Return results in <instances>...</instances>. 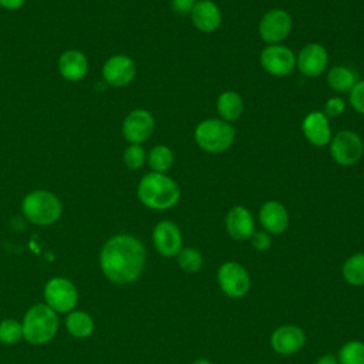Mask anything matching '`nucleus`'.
Wrapping results in <instances>:
<instances>
[{
    "label": "nucleus",
    "instance_id": "21",
    "mask_svg": "<svg viewBox=\"0 0 364 364\" xmlns=\"http://www.w3.org/2000/svg\"><path fill=\"white\" fill-rule=\"evenodd\" d=\"M216 108L220 115V119H223L226 122H235L242 117V114L245 111V102L239 92L223 91L218 97Z\"/></svg>",
    "mask_w": 364,
    "mask_h": 364
},
{
    "label": "nucleus",
    "instance_id": "20",
    "mask_svg": "<svg viewBox=\"0 0 364 364\" xmlns=\"http://www.w3.org/2000/svg\"><path fill=\"white\" fill-rule=\"evenodd\" d=\"M60 75L71 82L82 80L88 73V58L80 50H65L57 63Z\"/></svg>",
    "mask_w": 364,
    "mask_h": 364
},
{
    "label": "nucleus",
    "instance_id": "4",
    "mask_svg": "<svg viewBox=\"0 0 364 364\" xmlns=\"http://www.w3.org/2000/svg\"><path fill=\"white\" fill-rule=\"evenodd\" d=\"M21 212L24 218L37 226H50L55 223L61 213L63 205L57 195L50 191H31L23 198Z\"/></svg>",
    "mask_w": 364,
    "mask_h": 364
},
{
    "label": "nucleus",
    "instance_id": "25",
    "mask_svg": "<svg viewBox=\"0 0 364 364\" xmlns=\"http://www.w3.org/2000/svg\"><path fill=\"white\" fill-rule=\"evenodd\" d=\"M343 277L351 286L364 284V253H355L344 262Z\"/></svg>",
    "mask_w": 364,
    "mask_h": 364
},
{
    "label": "nucleus",
    "instance_id": "19",
    "mask_svg": "<svg viewBox=\"0 0 364 364\" xmlns=\"http://www.w3.org/2000/svg\"><path fill=\"white\" fill-rule=\"evenodd\" d=\"M304 341V331L297 326H282L276 328L270 337L273 350L283 355L297 353L303 347Z\"/></svg>",
    "mask_w": 364,
    "mask_h": 364
},
{
    "label": "nucleus",
    "instance_id": "14",
    "mask_svg": "<svg viewBox=\"0 0 364 364\" xmlns=\"http://www.w3.org/2000/svg\"><path fill=\"white\" fill-rule=\"evenodd\" d=\"M152 242L159 255L172 257L182 249V233L173 222L161 220L152 230Z\"/></svg>",
    "mask_w": 364,
    "mask_h": 364
},
{
    "label": "nucleus",
    "instance_id": "32",
    "mask_svg": "<svg viewBox=\"0 0 364 364\" xmlns=\"http://www.w3.org/2000/svg\"><path fill=\"white\" fill-rule=\"evenodd\" d=\"M250 242H252V246L259 250V252H264L270 247L272 245V237L267 232L264 230H259V232H255L250 237Z\"/></svg>",
    "mask_w": 364,
    "mask_h": 364
},
{
    "label": "nucleus",
    "instance_id": "9",
    "mask_svg": "<svg viewBox=\"0 0 364 364\" xmlns=\"http://www.w3.org/2000/svg\"><path fill=\"white\" fill-rule=\"evenodd\" d=\"M260 64L270 75L286 77L296 68V55L283 44H267L260 53Z\"/></svg>",
    "mask_w": 364,
    "mask_h": 364
},
{
    "label": "nucleus",
    "instance_id": "33",
    "mask_svg": "<svg viewBox=\"0 0 364 364\" xmlns=\"http://www.w3.org/2000/svg\"><path fill=\"white\" fill-rule=\"evenodd\" d=\"M196 0H171V7L176 14H191Z\"/></svg>",
    "mask_w": 364,
    "mask_h": 364
},
{
    "label": "nucleus",
    "instance_id": "13",
    "mask_svg": "<svg viewBox=\"0 0 364 364\" xmlns=\"http://www.w3.org/2000/svg\"><path fill=\"white\" fill-rule=\"evenodd\" d=\"M328 64V54L324 46L318 43L306 44L296 57V67L309 78L320 77Z\"/></svg>",
    "mask_w": 364,
    "mask_h": 364
},
{
    "label": "nucleus",
    "instance_id": "35",
    "mask_svg": "<svg viewBox=\"0 0 364 364\" xmlns=\"http://www.w3.org/2000/svg\"><path fill=\"white\" fill-rule=\"evenodd\" d=\"M316 364H338V360L333 354H324L316 361Z\"/></svg>",
    "mask_w": 364,
    "mask_h": 364
},
{
    "label": "nucleus",
    "instance_id": "27",
    "mask_svg": "<svg viewBox=\"0 0 364 364\" xmlns=\"http://www.w3.org/2000/svg\"><path fill=\"white\" fill-rule=\"evenodd\" d=\"M338 364H364V343L347 341L338 351Z\"/></svg>",
    "mask_w": 364,
    "mask_h": 364
},
{
    "label": "nucleus",
    "instance_id": "10",
    "mask_svg": "<svg viewBox=\"0 0 364 364\" xmlns=\"http://www.w3.org/2000/svg\"><path fill=\"white\" fill-rule=\"evenodd\" d=\"M218 283L222 291L232 299L243 297L250 289L249 273L236 262H226L219 267Z\"/></svg>",
    "mask_w": 364,
    "mask_h": 364
},
{
    "label": "nucleus",
    "instance_id": "8",
    "mask_svg": "<svg viewBox=\"0 0 364 364\" xmlns=\"http://www.w3.org/2000/svg\"><path fill=\"white\" fill-rule=\"evenodd\" d=\"M293 28L291 16L283 9H272L259 21V36L267 44H282Z\"/></svg>",
    "mask_w": 364,
    "mask_h": 364
},
{
    "label": "nucleus",
    "instance_id": "11",
    "mask_svg": "<svg viewBox=\"0 0 364 364\" xmlns=\"http://www.w3.org/2000/svg\"><path fill=\"white\" fill-rule=\"evenodd\" d=\"M121 129L127 142L141 145L152 136L155 131V118L148 109L136 108L125 117Z\"/></svg>",
    "mask_w": 364,
    "mask_h": 364
},
{
    "label": "nucleus",
    "instance_id": "28",
    "mask_svg": "<svg viewBox=\"0 0 364 364\" xmlns=\"http://www.w3.org/2000/svg\"><path fill=\"white\" fill-rule=\"evenodd\" d=\"M176 257L179 267L186 273H196L203 264L202 255L193 247H182Z\"/></svg>",
    "mask_w": 364,
    "mask_h": 364
},
{
    "label": "nucleus",
    "instance_id": "36",
    "mask_svg": "<svg viewBox=\"0 0 364 364\" xmlns=\"http://www.w3.org/2000/svg\"><path fill=\"white\" fill-rule=\"evenodd\" d=\"M192 364H210V361H208L206 358H199V360H195Z\"/></svg>",
    "mask_w": 364,
    "mask_h": 364
},
{
    "label": "nucleus",
    "instance_id": "3",
    "mask_svg": "<svg viewBox=\"0 0 364 364\" xmlns=\"http://www.w3.org/2000/svg\"><path fill=\"white\" fill-rule=\"evenodd\" d=\"M23 338L33 346H43L51 341L58 331V316L46 303L31 306L21 321Z\"/></svg>",
    "mask_w": 364,
    "mask_h": 364
},
{
    "label": "nucleus",
    "instance_id": "34",
    "mask_svg": "<svg viewBox=\"0 0 364 364\" xmlns=\"http://www.w3.org/2000/svg\"><path fill=\"white\" fill-rule=\"evenodd\" d=\"M26 0H0V6L6 10H18L23 7Z\"/></svg>",
    "mask_w": 364,
    "mask_h": 364
},
{
    "label": "nucleus",
    "instance_id": "16",
    "mask_svg": "<svg viewBox=\"0 0 364 364\" xmlns=\"http://www.w3.org/2000/svg\"><path fill=\"white\" fill-rule=\"evenodd\" d=\"M259 220L269 235H280L289 228V212L286 206L277 200H267L260 206Z\"/></svg>",
    "mask_w": 364,
    "mask_h": 364
},
{
    "label": "nucleus",
    "instance_id": "5",
    "mask_svg": "<svg viewBox=\"0 0 364 364\" xmlns=\"http://www.w3.org/2000/svg\"><path fill=\"white\" fill-rule=\"evenodd\" d=\"M196 145L209 154H222L235 142V128L220 118H208L199 122L193 132Z\"/></svg>",
    "mask_w": 364,
    "mask_h": 364
},
{
    "label": "nucleus",
    "instance_id": "17",
    "mask_svg": "<svg viewBox=\"0 0 364 364\" xmlns=\"http://www.w3.org/2000/svg\"><path fill=\"white\" fill-rule=\"evenodd\" d=\"M189 16L195 28L202 33H213L222 24V11L212 0L196 1Z\"/></svg>",
    "mask_w": 364,
    "mask_h": 364
},
{
    "label": "nucleus",
    "instance_id": "2",
    "mask_svg": "<svg viewBox=\"0 0 364 364\" xmlns=\"http://www.w3.org/2000/svg\"><path fill=\"white\" fill-rule=\"evenodd\" d=\"M136 195L139 202L152 210H166L175 206L181 198V188L166 173L149 172L138 183Z\"/></svg>",
    "mask_w": 364,
    "mask_h": 364
},
{
    "label": "nucleus",
    "instance_id": "23",
    "mask_svg": "<svg viewBox=\"0 0 364 364\" xmlns=\"http://www.w3.org/2000/svg\"><path fill=\"white\" fill-rule=\"evenodd\" d=\"M357 81L355 71L346 65H336L327 74V84L336 92H350Z\"/></svg>",
    "mask_w": 364,
    "mask_h": 364
},
{
    "label": "nucleus",
    "instance_id": "1",
    "mask_svg": "<svg viewBox=\"0 0 364 364\" xmlns=\"http://www.w3.org/2000/svg\"><path fill=\"white\" fill-rule=\"evenodd\" d=\"M146 250L142 242L128 233L109 237L100 252V267L104 276L115 284L135 282L145 266Z\"/></svg>",
    "mask_w": 364,
    "mask_h": 364
},
{
    "label": "nucleus",
    "instance_id": "18",
    "mask_svg": "<svg viewBox=\"0 0 364 364\" xmlns=\"http://www.w3.org/2000/svg\"><path fill=\"white\" fill-rule=\"evenodd\" d=\"M226 230L235 240L250 239L255 233V219L250 210L245 206H233L226 215Z\"/></svg>",
    "mask_w": 364,
    "mask_h": 364
},
{
    "label": "nucleus",
    "instance_id": "29",
    "mask_svg": "<svg viewBox=\"0 0 364 364\" xmlns=\"http://www.w3.org/2000/svg\"><path fill=\"white\" fill-rule=\"evenodd\" d=\"M122 159H124V164L128 169H132V171H136V169H141L146 161V152L145 149L142 148V145H138V144H129L124 154H122Z\"/></svg>",
    "mask_w": 364,
    "mask_h": 364
},
{
    "label": "nucleus",
    "instance_id": "31",
    "mask_svg": "<svg viewBox=\"0 0 364 364\" xmlns=\"http://www.w3.org/2000/svg\"><path fill=\"white\" fill-rule=\"evenodd\" d=\"M346 109V101L341 97H331L324 104V115L327 118H337Z\"/></svg>",
    "mask_w": 364,
    "mask_h": 364
},
{
    "label": "nucleus",
    "instance_id": "7",
    "mask_svg": "<svg viewBox=\"0 0 364 364\" xmlns=\"http://www.w3.org/2000/svg\"><path fill=\"white\" fill-rule=\"evenodd\" d=\"M44 303L57 314L70 313L78 303V290L71 280L53 277L44 286Z\"/></svg>",
    "mask_w": 364,
    "mask_h": 364
},
{
    "label": "nucleus",
    "instance_id": "30",
    "mask_svg": "<svg viewBox=\"0 0 364 364\" xmlns=\"http://www.w3.org/2000/svg\"><path fill=\"white\" fill-rule=\"evenodd\" d=\"M350 105L358 114L364 115V80L355 82V85L350 90Z\"/></svg>",
    "mask_w": 364,
    "mask_h": 364
},
{
    "label": "nucleus",
    "instance_id": "24",
    "mask_svg": "<svg viewBox=\"0 0 364 364\" xmlns=\"http://www.w3.org/2000/svg\"><path fill=\"white\" fill-rule=\"evenodd\" d=\"M146 161L152 172H159V173H166L175 161L173 152L169 146L166 145H155L146 155Z\"/></svg>",
    "mask_w": 364,
    "mask_h": 364
},
{
    "label": "nucleus",
    "instance_id": "15",
    "mask_svg": "<svg viewBox=\"0 0 364 364\" xmlns=\"http://www.w3.org/2000/svg\"><path fill=\"white\" fill-rule=\"evenodd\" d=\"M301 131L306 139L311 145L318 148L328 145L333 138L328 118L324 115L323 111L309 112L301 122Z\"/></svg>",
    "mask_w": 364,
    "mask_h": 364
},
{
    "label": "nucleus",
    "instance_id": "6",
    "mask_svg": "<svg viewBox=\"0 0 364 364\" xmlns=\"http://www.w3.org/2000/svg\"><path fill=\"white\" fill-rule=\"evenodd\" d=\"M328 146L331 159L340 166L355 165L364 154V144L361 136L350 129L336 132Z\"/></svg>",
    "mask_w": 364,
    "mask_h": 364
},
{
    "label": "nucleus",
    "instance_id": "22",
    "mask_svg": "<svg viewBox=\"0 0 364 364\" xmlns=\"http://www.w3.org/2000/svg\"><path fill=\"white\" fill-rule=\"evenodd\" d=\"M67 331L75 338H87L94 331L92 317L81 310H73L67 314L64 320Z\"/></svg>",
    "mask_w": 364,
    "mask_h": 364
},
{
    "label": "nucleus",
    "instance_id": "26",
    "mask_svg": "<svg viewBox=\"0 0 364 364\" xmlns=\"http://www.w3.org/2000/svg\"><path fill=\"white\" fill-rule=\"evenodd\" d=\"M23 340L21 321L16 318H3L0 321V343L14 346Z\"/></svg>",
    "mask_w": 364,
    "mask_h": 364
},
{
    "label": "nucleus",
    "instance_id": "12",
    "mask_svg": "<svg viewBox=\"0 0 364 364\" xmlns=\"http://www.w3.org/2000/svg\"><path fill=\"white\" fill-rule=\"evenodd\" d=\"M102 78L104 81L114 88H121L132 82L136 75L135 61L125 54L111 55L102 65Z\"/></svg>",
    "mask_w": 364,
    "mask_h": 364
}]
</instances>
